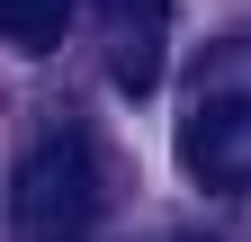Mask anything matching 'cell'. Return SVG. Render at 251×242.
Instances as JSON below:
<instances>
[{
    "mask_svg": "<svg viewBox=\"0 0 251 242\" xmlns=\"http://www.w3.org/2000/svg\"><path fill=\"white\" fill-rule=\"evenodd\" d=\"M72 27V0H0V45L18 54H54Z\"/></svg>",
    "mask_w": 251,
    "mask_h": 242,
    "instance_id": "277c9868",
    "label": "cell"
},
{
    "mask_svg": "<svg viewBox=\"0 0 251 242\" xmlns=\"http://www.w3.org/2000/svg\"><path fill=\"white\" fill-rule=\"evenodd\" d=\"M108 9H126V27H117V81L144 90L162 81V0H108Z\"/></svg>",
    "mask_w": 251,
    "mask_h": 242,
    "instance_id": "3957f363",
    "label": "cell"
},
{
    "mask_svg": "<svg viewBox=\"0 0 251 242\" xmlns=\"http://www.w3.org/2000/svg\"><path fill=\"white\" fill-rule=\"evenodd\" d=\"M99 206H108V179L81 126H54L45 144H27V162L9 179V216L27 242H90Z\"/></svg>",
    "mask_w": 251,
    "mask_h": 242,
    "instance_id": "6da1fadb",
    "label": "cell"
},
{
    "mask_svg": "<svg viewBox=\"0 0 251 242\" xmlns=\"http://www.w3.org/2000/svg\"><path fill=\"white\" fill-rule=\"evenodd\" d=\"M198 99H251V36H215L198 54Z\"/></svg>",
    "mask_w": 251,
    "mask_h": 242,
    "instance_id": "5b68a950",
    "label": "cell"
},
{
    "mask_svg": "<svg viewBox=\"0 0 251 242\" xmlns=\"http://www.w3.org/2000/svg\"><path fill=\"white\" fill-rule=\"evenodd\" d=\"M179 170L198 189H251V99H198L179 126Z\"/></svg>",
    "mask_w": 251,
    "mask_h": 242,
    "instance_id": "7a4b0ae2",
    "label": "cell"
}]
</instances>
